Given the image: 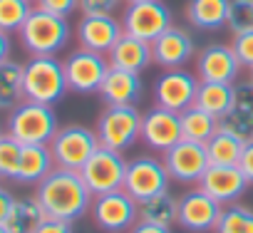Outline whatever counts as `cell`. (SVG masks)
Listing matches in <instances>:
<instances>
[{"label":"cell","mask_w":253,"mask_h":233,"mask_svg":"<svg viewBox=\"0 0 253 233\" xmlns=\"http://www.w3.org/2000/svg\"><path fill=\"white\" fill-rule=\"evenodd\" d=\"M30 13H33L30 0H0V30L8 35L20 33Z\"/></svg>","instance_id":"31"},{"label":"cell","mask_w":253,"mask_h":233,"mask_svg":"<svg viewBox=\"0 0 253 233\" xmlns=\"http://www.w3.org/2000/svg\"><path fill=\"white\" fill-rule=\"evenodd\" d=\"M89 213L97 228H102L104 233H126L139 221V203L124 189H117V191L94 196Z\"/></svg>","instance_id":"8"},{"label":"cell","mask_w":253,"mask_h":233,"mask_svg":"<svg viewBox=\"0 0 253 233\" xmlns=\"http://www.w3.org/2000/svg\"><path fill=\"white\" fill-rule=\"evenodd\" d=\"M47 147L52 152L55 166L80 171L87 164V159L94 154V149L99 147V139H97V132L84 124H65L57 129V134L52 137Z\"/></svg>","instance_id":"6"},{"label":"cell","mask_w":253,"mask_h":233,"mask_svg":"<svg viewBox=\"0 0 253 233\" xmlns=\"http://www.w3.org/2000/svg\"><path fill=\"white\" fill-rule=\"evenodd\" d=\"M181 137V116L171 109H164L154 104L142 116V142L154 152H169L174 144H179Z\"/></svg>","instance_id":"15"},{"label":"cell","mask_w":253,"mask_h":233,"mask_svg":"<svg viewBox=\"0 0 253 233\" xmlns=\"http://www.w3.org/2000/svg\"><path fill=\"white\" fill-rule=\"evenodd\" d=\"M243 139H238L236 134L218 129L209 142H206V154H209V164L213 166H238L241 152H243Z\"/></svg>","instance_id":"29"},{"label":"cell","mask_w":253,"mask_h":233,"mask_svg":"<svg viewBox=\"0 0 253 233\" xmlns=\"http://www.w3.org/2000/svg\"><path fill=\"white\" fill-rule=\"evenodd\" d=\"M154 62L164 70H181L196 52V42L191 33L181 25H171L167 33H162L152 42Z\"/></svg>","instance_id":"18"},{"label":"cell","mask_w":253,"mask_h":233,"mask_svg":"<svg viewBox=\"0 0 253 233\" xmlns=\"http://www.w3.org/2000/svg\"><path fill=\"white\" fill-rule=\"evenodd\" d=\"M10 50H13V42H10V35L0 30V62L10 57Z\"/></svg>","instance_id":"43"},{"label":"cell","mask_w":253,"mask_h":233,"mask_svg":"<svg viewBox=\"0 0 253 233\" xmlns=\"http://www.w3.org/2000/svg\"><path fill=\"white\" fill-rule=\"evenodd\" d=\"M139 221L171 228L174 223H179V198L171 196L169 191H164V194H157V196L142 201L139 203Z\"/></svg>","instance_id":"26"},{"label":"cell","mask_w":253,"mask_h":233,"mask_svg":"<svg viewBox=\"0 0 253 233\" xmlns=\"http://www.w3.org/2000/svg\"><path fill=\"white\" fill-rule=\"evenodd\" d=\"M171 176L162 159L157 156H137L126 161V176H124V191L129 194L137 203L169 191Z\"/></svg>","instance_id":"10"},{"label":"cell","mask_w":253,"mask_h":233,"mask_svg":"<svg viewBox=\"0 0 253 233\" xmlns=\"http://www.w3.org/2000/svg\"><path fill=\"white\" fill-rule=\"evenodd\" d=\"M162 161H164L171 181H179V184H199L201 176L206 174V169L211 166L206 144L189 142V139H181L169 152H164Z\"/></svg>","instance_id":"12"},{"label":"cell","mask_w":253,"mask_h":233,"mask_svg":"<svg viewBox=\"0 0 253 233\" xmlns=\"http://www.w3.org/2000/svg\"><path fill=\"white\" fill-rule=\"evenodd\" d=\"M55 169V159L47 144H23L20 164L15 181L18 184H40Z\"/></svg>","instance_id":"22"},{"label":"cell","mask_w":253,"mask_h":233,"mask_svg":"<svg viewBox=\"0 0 253 233\" xmlns=\"http://www.w3.org/2000/svg\"><path fill=\"white\" fill-rule=\"evenodd\" d=\"M129 233H171V228L167 226H157V223H144V221H137L134 228Z\"/></svg>","instance_id":"42"},{"label":"cell","mask_w":253,"mask_h":233,"mask_svg":"<svg viewBox=\"0 0 253 233\" xmlns=\"http://www.w3.org/2000/svg\"><path fill=\"white\" fill-rule=\"evenodd\" d=\"M228 5L231 0H189L186 20L196 30H221L228 23Z\"/></svg>","instance_id":"23"},{"label":"cell","mask_w":253,"mask_h":233,"mask_svg":"<svg viewBox=\"0 0 253 233\" xmlns=\"http://www.w3.org/2000/svg\"><path fill=\"white\" fill-rule=\"evenodd\" d=\"M13 203H15V196H13L8 189L0 186V226L5 223V218H8V213H10Z\"/></svg>","instance_id":"41"},{"label":"cell","mask_w":253,"mask_h":233,"mask_svg":"<svg viewBox=\"0 0 253 233\" xmlns=\"http://www.w3.org/2000/svg\"><path fill=\"white\" fill-rule=\"evenodd\" d=\"M233 82H199L194 104L221 119L233 109Z\"/></svg>","instance_id":"24"},{"label":"cell","mask_w":253,"mask_h":233,"mask_svg":"<svg viewBox=\"0 0 253 233\" xmlns=\"http://www.w3.org/2000/svg\"><path fill=\"white\" fill-rule=\"evenodd\" d=\"M23 99V65L8 57L0 62V112L15 109Z\"/></svg>","instance_id":"27"},{"label":"cell","mask_w":253,"mask_h":233,"mask_svg":"<svg viewBox=\"0 0 253 233\" xmlns=\"http://www.w3.org/2000/svg\"><path fill=\"white\" fill-rule=\"evenodd\" d=\"M35 198L40 201L45 216L50 218H62V221H77L92 208V191L82 181L80 171L72 169H60L55 166L35 191Z\"/></svg>","instance_id":"1"},{"label":"cell","mask_w":253,"mask_h":233,"mask_svg":"<svg viewBox=\"0 0 253 233\" xmlns=\"http://www.w3.org/2000/svg\"><path fill=\"white\" fill-rule=\"evenodd\" d=\"M20 45L30 57H55L70 42L72 28L67 18L52 15L47 10L33 8L25 25L20 28Z\"/></svg>","instance_id":"2"},{"label":"cell","mask_w":253,"mask_h":233,"mask_svg":"<svg viewBox=\"0 0 253 233\" xmlns=\"http://www.w3.org/2000/svg\"><path fill=\"white\" fill-rule=\"evenodd\" d=\"M248 179L243 176V171L238 166H209L206 174L199 181V189H204L211 198H216L218 203H233L238 201L246 189H248Z\"/></svg>","instance_id":"19"},{"label":"cell","mask_w":253,"mask_h":233,"mask_svg":"<svg viewBox=\"0 0 253 233\" xmlns=\"http://www.w3.org/2000/svg\"><path fill=\"white\" fill-rule=\"evenodd\" d=\"M142 116L134 104H107L97 119V139L102 147L124 152L142 139Z\"/></svg>","instance_id":"5"},{"label":"cell","mask_w":253,"mask_h":233,"mask_svg":"<svg viewBox=\"0 0 253 233\" xmlns=\"http://www.w3.org/2000/svg\"><path fill=\"white\" fill-rule=\"evenodd\" d=\"M45 211L40 206V201L35 196H28V198H15L3 228L8 233H35L38 226L45 221Z\"/></svg>","instance_id":"25"},{"label":"cell","mask_w":253,"mask_h":233,"mask_svg":"<svg viewBox=\"0 0 253 233\" xmlns=\"http://www.w3.org/2000/svg\"><path fill=\"white\" fill-rule=\"evenodd\" d=\"M248 79H251V82H253V67H251V77H248Z\"/></svg>","instance_id":"45"},{"label":"cell","mask_w":253,"mask_h":233,"mask_svg":"<svg viewBox=\"0 0 253 233\" xmlns=\"http://www.w3.org/2000/svg\"><path fill=\"white\" fill-rule=\"evenodd\" d=\"M35 233H75V228H72V221H62V218H50L47 216L38 226Z\"/></svg>","instance_id":"39"},{"label":"cell","mask_w":253,"mask_h":233,"mask_svg":"<svg viewBox=\"0 0 253 233\" xmlns=\"http://www.w3.org/2000/svg\"><path fill=\"white\" fill-rule=\"evenodd\" d=\"M213 233H253V208L241 203H228L221 211Z\"/></svg>","instance_id":"30"},{"label":"cell","mask_w":253,"mask_h":233,"mask_svg":"<svg viewBox=\"0 0 253 233\" xmlns=\"http://www.w3.org/2000/svg\"><path fill=\"white\" fill-rule=\"evenodd\" d=\"M233 112H241L246 116H253V82H238L233 87Z\"/></svg>","instance_id":"35"},{"label":"cell","mask_w":253,"mask_h":233,"mask_svg":"<svg viewBox=\"0 0 253 233\" xmlns=\"http://www.w3.org/2000/svg\"><path fill=\"white\" fill-rule=\"evenodd\" d=\"M20 152H23V144L18 139H13L8 132L0 137V179H13L15 181Z\"/></svg>","instance_id":"32"},{"label":"cell","mask_w":253,"mask_h":233,"mask_svg":"<svg viewBox=\"0 0 253 233\" xmlns=\"http://www.w3.org/2000/svg\"><path fill=\"white\" fill-rule=\"evenodd\" d=\"M139 94H142V77L137 72H126L117 67H109L99 87V97L107 104H134Z\"/></svg>","instance_id":"21"},{"label":"cell","mask_w":253,"mask_h":233,"mask_svg":"<svg viewBox=\"0 0 253 233\" xmlns=\"http://www.w3.org/2000/svg\"><path fill=\"white\" fill-rule=\"evenodd\" d=\"M238 169L243 171L248 184H253V139H248L243 144V152H241V159H238Z\"/></svg>","instance_id":"40"},{"label":"cell","mask_w":253,"mask_h":233,"mask_svg":"<svg viewBox=\"0 0 253 233\" xmlns=\"http://www.w3.org/2000/svg\"><path fill=\"white\" fill-rule=\"evenodd\" d=\"M57 114L52 104L23 99L8 116V134L20 144H50L57 134Z\"/></svg>","instance_id":"3"},{"label":"cell","mask_w":253,"mask_h":233,"mask_svg":"<svg viewBox=\"0 0 253 233\" xmlns=\"http://www.w3.org/2000/svg\"><path fill=\"white\" fill-rule=\"evenodd\" d=\"M62 65H65V77H67V89L77 92V94L99 92V87L109 72L107 55H99V52H92L84 47L70 52V57Z\"/></svg>","instance_id":"11"},{"label":"cell","mask_w":253,"mask_h":233,"mask_svg":"<svg viewBox=\"0 0 253 233\" xmlns=\"http://www.w3.org/2000/svg\"><path fill=\"white\" fill-rule=\"evenodd\" d=\"M122 35H124L122 20H117L114 15H82V20L77 23L80 47L99 55H109V50L117 45Z\"/></svg>","instance_id":"17"},{"label":"cell","mask_w":253,"mask_h":233,"mask_svg":"<svg viewBox=\"0 0 253 233\" xmlns=\"http://www.w3.org/2000/svg\"><path fill=\"white\" fill-rule=\"evenodd\" d=\"M23 92L25 99L40 104H55L67 92L65 65L57 57H30L23 65Z\"/></svg>","instance_id":"4"},{"label":"cell","mask_w":253,"mask_h":233,"mask_svg":"<svg viewBox=\"0 0 253 233\" xmlns=\"http://www.w3.org/2000/svg\"><path fill=\"white\" fill-rule=\"evenodd\" d=\"M0 137H3V129H0Z\"/></svg>","instance_id":"47"},{"label":"cell","mask_w":253,"mask_h":233,"mask_svg":"<svg viewBox=\"0 0 253 233\" xmlns=\"http://www.w3.org/2000/svg\"><path fill=\"white\" fill-rule=\"evenodd\" d=\"M179 116H181V137L189 139V142L206 144L218 132V119H216L213 114L204 112L201 107H196V104H191L189 109H184Z\"/></svg>","instance_id":"28"},{"label":"cell","mask_w":253,"mask_h":233,"mask_svg":"<svg viewBox=\"0 0 253 233\" xmlns=\"http://www.w3.org/2000/svg\"><path fill=\"white\" fill-rule=\"evenodd\" d=\"M38 8L60 18H70L72 13L80 10V0H38Z\"/></svg>","instance_id":"38"},{"label":"cell","mask_w":253,"mask_h":233,"mask_svg":"<svg viewBox=\"0 0 253 233\" xmlns=\"http://www.w3.org/2000/svg\"><path fill=\"white\" fill-rule=\"evenodd\" d=\"M226 28L233 35L253 30V0H231Z\"/></svg>","instance_id":"33"},{"label":"cell","mask_w":253,"mask_h":233,"mask_svg":"<svg viewBox=\"0 0 253 233\" xmlns=\"http://www.w3.org/2000/svg\"><path fill=\"white\" fill-rule=\"evenodd\" d=\"M174 25V15L167 3L162 0H144V3H126L122 15V28L126 35H134L139 40L154 42L162 33Z\"/></svg>","instance_id":"9"},{"label":"cell","mask_w":253,"mask_h":233,"mask_svg":"<svg viewBox=\"0 0 253 233\" xmlns=\"http://www.w3.org/2000/svg\"><path fill=\"white\" fill-rule=\"evenodd\" d=\"M82 181L87 184V189L92 191V196H102L117 189H124V176H126V159L122 156V152L107 149V147H97L94 154L87 159V164L80 169Z\"/></svg>","instance_id":"7"},{"label":"cell","mask_w":253,"mask_h":233,"mask_svg":"<svg viewBox=\"0 0 253 233\" xmlns=\"http://www.w3.org/2000/svg\"><path fill=\"white\" fill-rule=\"evenodd\" d=\"M124 0H80L82 15H114Z\"/></svg>","instance_id":"37"},{"label":"cell","mask_w":253,"mask_h":233,"mask_svg":"<svg viewBox=\"0 0 253 233\" xmlns=\"http://www.w3.org/2000/svg\"><path fill=\"white\" fill-rule=\"evenodd\" d=\"M218 129H226V132L236 134L238 139L248 142V139H253V116H246V114L231 109L226 116L218 119Z\"/></svg>","instance_id":"34"},{"label":"cell","mask_w":253,"mask_h":233,"mask_svg":"<svg viewBox=\"0 0 253 233\" xmlns=\"http://www.w3.org/2000/svg\"><path fill=\"white\" fill-rule=\"evenodd\" d=\"M241 62L231 45L211 42L196 55V77L199 82H233L241 72Z\"/></svg>","instance_id":"16"},{"label":"cell","mask_w":253,"mask_h":233,"mask_svg":"<svg viewBox=\"0 0 253 233\" xmlns=\"http://www.w3.org/2000/svg\"><path fill=\"white\" fill-rule=\"evenodd\" d=\"M231 47H233V52H236L238 62H241L243 67H248V70H251V67H253V30L233 35Z\"/></svg>","instance_id":"36"},{"label":"cell","mask_w":253,"mask_h":233,"mask_svg":"<svg viewBox=\"0 0 253 233\" xmlns=\"http://www.w3.org/2000/svg\"><path fill=\"white\" fill-rule=\"evenodd\" d=\"M0 233H8V231H5V228H3V226H0Z\"/></svg>","instance_id":"46"},{"label":"cell","mask_w":253,"mask_h":233,"mask_svg":"<svg viewBox=\"0 0 253 233\" xmlns=\"http://www.w3.org/2000/svg\"><path fill=\"white\" fill-rule=\"evenodd\" d=\"M109 60V67H117V70H126V72H144L152 62H154V52H152V42L147 40H139L134 35H122L117 40V45L109 50L107 55Z\"/></svg>","instance_id":"20"},{"label":"cell","mask_w":253,"mask_h":233,"mask_svg":"<svg viewBox=\"0 0 253 233\" xmlns=\"http://www.w3.org/2000/svg\"><path fill=\"white\" fill-rule=\"evenodd\" d=\"M126 3H144V0H126Z\"/></svg>","instance_id":"44"},{"label":"cell","mask_w":253,"mask_h":233,"mask_svg":"<svg viewBox=\"0 0 253 233\" xmlns=\"http://www.w3.org/2000/svg\"><path fill=\"white\" fill-rule=\"evenodd\" d=\"M196 89H199L196 75L186 70H167L164 75H159L154 84V99L159 107L181 114L196 102Z\"/></svg>","instance_id":"14"},{"label":"cell","mask_w":253,"mask_h":233,"mask_svg":"<svg viewBox=\"0 0 253 233\" xmlns=\"http://www.w3.org/2000/svg\"><path fill=\"white\" fill-rule=\"evenodd\" d=\"M223 203L211 198L204 189H191L179 198V226L191 233H209L221 218Z\"/></svg>","instance_id":"13"}]
</instances>
